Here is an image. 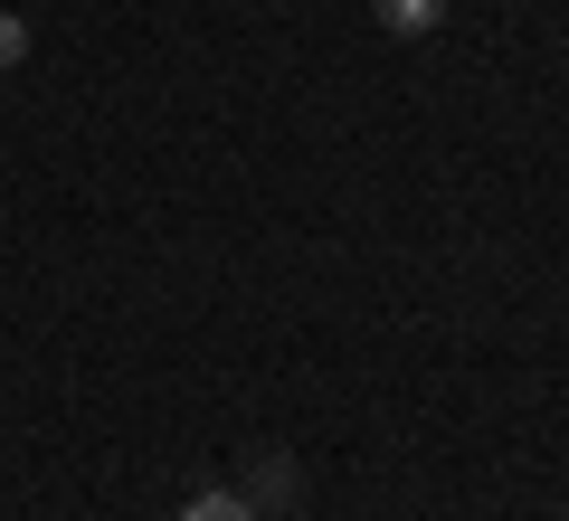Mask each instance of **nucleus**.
<instances>
[{
  "label": "nucleus",
  "instance_id": "3",
  "mask_svg": "<svg viewBox=\"0 0 569 521\" xmlns=\"http://www.w3.org/2000/svg\"><path fill=\"white\" fill-rule=\"evenodd\" d=\"M29 58V20H10V10H0V67H20Z\"/></svg>",
  "mask_w": 569,
  "mask_h": 521
},
{
  "label": "nucleus",
  "instance_id": "2",
  "mask_svg": "<svg viewBox=\"0 0 569 521\" xmlns=\"http://www.w3.org/2000/svg\"><path fill=\"white\" fill-rule=\"evenodd\" d=\"M181 521H257V502L247 493H200V502H181Z\"/></svg>",
  "mask_w": 569,
  "mask_h": 521
},
{
  "label": "nucleus",
  "instance_id": "1",
  "mask_svg": "<svg viewBox=\"0 0 569 521\" xmlns=\"http://www.w3.org/2000/svg\"><path fill=\"white\" fill-rule=\"evenodd\" d=\"M437 10H447V0H370V20H380L389 39H418V29H437Z\"/></svg>",
  "mask_w": 569,
  "mask_h": 521
}]
</instances>
